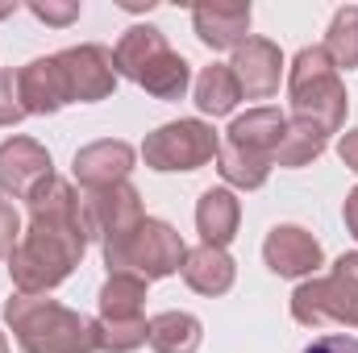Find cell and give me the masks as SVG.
<instances>
[{"label":"cell","instance_id":"1","mask_svg":"<svg viewBox=\"0 0 358 353\" xmlns=\"http://www.w3.org/2000/svg\"><path fill=\"white\" fill-rule=\"evenodd\" d=\"M29 225L8 254V278L25 295H46L63 287L88 250V225H84V195L67 179H46L29 200Z\"/></svg>","mask_w":358,"mask_h":353},{"label":"cell","instance_id":"2","mask_svg":"<svg viewBox=\"0 0 358 353\" xmlns=\"http://www.w3.org/2000/svg\"><path fill=\"white\" fill-rule=\"evenodd\" d=\"M4 324L13 329L17 345L25 353H100L96 320L46 295L13 291L4 299Z\"/></svg>","mask_w":358,"mask_h":353},{"label":"cell","instance_id":"3","mask_svg":"<svg viewBox=\"0 0 358 353\" xmlns=\"http://www.w3.org/2000/svg\"><path fill=\"white\" fill-rule=\"evenodd\" d=\"M113 67L155 100H183L192 88V63L171 50L159 25H129L113 46Z\"/></svg>","mask_w":358,"mask_h":353},{"label":"cell","instance_id":"4","mask_svg":"<svg viewBox=\"0 0 358 353\" xmlns=\"http://www.w3.org/2000/svg\"><path fill=\"white\" fill-rule=\"evenodd\" d=\"M287 100H292V121L313 125L317 133H342L350 96L342 84V71L329 63L325 46H304L292 67H287Z\"/></svg>","mask_w":358,"mask_h":353},{"label":"cell","instance_id":"5","mask_svg":"<svg viewBox=\"0 0 358 353\" xmlns=\"http://www.w3.org/2000/svg\"><path fill=\"white\" fill-rule=\"evenodd\" d=\"M292 320L304 329H358V254H342L329 274L292 291Z\"/></svg>","mask_w":358,"mask_h":353},{"label":"cell","instance_id":"6","mask_svg":"<svg viewBox=\"0 0 358 353\" xmlns=\"http://www.w3.org/2000/svg\"><path fill=\"white\" fill-rule=\"evenodd\" d=\"M100 250H104L108 274H138L146 283L171 278L179 266H183V258H187L183 237H179L167 220H155V216H146L138 229H129L121 237H108Z\"/></svg>","mask_w":358,"mask_h":353},{"label":"cell","instance_id":"7","mask_svg":"<svg viewBox=\"0 0 358 353\" xmlns=\"http://www.w3.org/2000/svg\"><path fill=\"white\" fill-rule=\"evenodd\" d=\"M221 137L208 121L200 117H179L159 125L155 133H146L142 142V163L159 175H176V171H200L217 158Z\"/></svg>","mask_w":358,"mask_h":353},{"label":"cell","instance_id":"8","mask_svg":"<svg viewBox=\"0 0 358 353\" xmlns=\"http://www.w3.org/2000/svg\"><path fill=\"white\" fill-rule=\"evenodd\" d=\"M59 71H63V84H67V96L71 104H96V100H108L117 91V67H113V50L108 46H96V42H84V46H67L55 54Z\"/></svg>","mask_w":358,"mask_h":353},{"label":"cell","instance_id":"9","mask_svg":"<svg viewBox=\"0 0 358 353\" xmlns=\"http://www.w3.org/2000/svg\"><path fill=\"white\" fill-rule=\"evenodd\" d=\"M142 220H146V212H142V191H138L134 183L84 191V225H88V237H96L100 246H104L108 237H121V233L138 229Z\"/></svg>","mask_w":358,"mask_h":353},{"label":"cell","instance_id":"10","mask_svg":"<svg viewBox=\"0 0 358 353\" xmlns=\"http://www.w3.org/2000/svg\"><path fill=\"white\" fill-rule=\"evenodd\" d=\"M46 179H55L50 150L34 137H4L0 142V191L13 200H29Z\"/></svg>","mask_w":358,"mask_h":353},{"label":"cell","instance_id":"11","mask_svg":"<svg viewBox=\"0 0 358 353\" xmlns=\"http://www.w3.org/2000/svg\"><path fill=\"white\" fill-rule=\"evenodd\" d=\"M263 262L279 278H313L321 270V262H325V250H321V241L308 229L275 225L267 233V241H263Z\"/></svg>","mask_w":358,"mask_h":353},{"label":"cell","instance_id":"12","mask_svg":"<svg viewBox=\"0 0 358 353\" xmlns=\"http://www.w3.org/2000/svg\"><path fill=\"white\" fill-rule=\"evenodd\" d=\"M229 71H234L246 100H271L279 91V80H283V54L271 38H246L234 50Z\"/></svg>","mask_w":358,"mask_h":353},{"label":"cell","instance_id":"13","mask_svg":"<svg viewBox=\"0 0 358 353\" xmlns=\"http://www.w3.org/2000/svg\"><path fill=\"white\" fill-rule=\"evenodd\" d=\"M134 163H138V150H134L129 142L104 137V142H92V146H84V150H76L71 171H76V183H80L84 191H100V187L129 183Z\"/></svg>","mask_w":358,"mask_h":353},{"label":"cell","instance_id":"14","mask_svg":"<svg viewBox=\"0 0 358 353\" xmlns=\"http://www.w3.org/2000/svg\"><path fill=\"white\" fill-rule=\"evenodd\" d=\"M283 133H287V117L271 104H259V108L234 117V125L225 129V146H234L242 154H255V158L275 167V150H279Z\"/></svg>","mask_w":358,"mask_h":353},{"label":"cell","instance_id":"15","mask_svg":"<svg viewBox=\"0 0 358 353\" xmlns=\"http://www.w3.org/2000/svg\"><path fill=\"white\" fill-rule=\"evenodd\" d=\"M250 4H196L192 29L208 50H238L250 38Z\"/></svg>","mask_w":358,"mask_h":353},{"label":"cell","instance_id":"16","mask_svg":"<svg viewBox=\"0 0 358 353\" xmlns=\"http://www.w3.org/2000/svg\"><path fill=\"white\" fill-rule=\"evenodd\" d=\"M17 88H21V104H25L29 117H50V112H59V108L71 104L55 54H50V59H34V63H25V67L17 71Z\"/></svg>","mask_w":358,"mask_h":353},{"label":"cell","instance_id":"17","mask_svg":"<svg viewBox=\"0 0 358 353\" xmlns=\"http://www.w3.org/2000/svg\"><path fill=\"white\" fill-rule=\"evenodd\" d=\"M238 225H242V200L229 187L200 191V200H196V233H200L204 246L225 250L238 237Z\"/></svg>","mask_w":358,"mask_h":353},{"label":"cell","instance_id":"18","mask_svg":"<svg viewBox=\"0 0 358 353\" xmlns=\"http://www.w3.org/2000/svg\"><path fill=\"white\" fill-rule=\"evenodd\" d=\"M179 274H183V283H187L196 295L217 299V295H225V291L234 287V278H238V262H234L225 250L200 241L196 250H187V258H183V266H179Z\"/></svg>","mask_w":358,"mask_h":353},{"label":"cell","instance_id":"19","mask_svg":"<svg viewBox=\"0 0 358 353\" xmlns=\"http://www.w3.org/2000/svg\"><path fill=\"white\" fill-rule=\"evenodd\" d=\"M204 341V324L192 312H159L146 320V345L155 353H196Z\"/></svg>","mask_w":358,"mask_h":353},{"label":"cell","instance_id":"20","mask_svg":"<svg viewBox=\"0 0 358 353\" xmlns=\"http://www.w3.org/2000/svg\"><path fill=\"white\" fill-rule=\"evenodd\" d=\"M192 100H196V108H200L204 117H229V112L238 108V100H242V88H238L229 63L204 67V71L196 75V84H192Z\"/></svg>","mask_w":358,"mask_h":353},{"label":"cell","instance_id":"21","mask_svg":"<svg viewBox=\"0 0 358 353\" xmlns=\"http://www.w3.org/2000/svg\"><path fill=\"white\" fill-rule=\"evenodd\" d=\"M100 320H142L146 308V278L138 274H108L96 295Z\"/></svg>","mask_w":358,"mask_h":353},{"label":"cell","instance_id":"22","mask_svg":"<svg viewBox=\"0 0 358 353\" xmlns=\"http://www.w3.org/2000/svg\"><path fill=\"white\" fill-rule=\"evenodd\" d=\"M325 146H329V137H325V133H317L313 125H304V121H292V117H287V133H283V142H279V150H275V167L300 171V167L317 163V158L325 154Z\"/></svg>","mask_w":358,"mask_h":353},{"label":"cell","instance_id":"23","mask_svg":"<svg viewBox=\"0 0 358 353\" xmlns=\"http://www.w3.org/2000/svg\"><path fill=\"white\" fill-rule=\"evenodd\" d=\"M321 46H325V54H329V63H334L338 71L358 67V4H346V8L334 13L329 33H325Z\"/></svg>","mask_w":358,"mask_h":353},{"label":"cell","instance_id":"24","mask_svg":"<svg viewBox=\"0 0 358 353\" xmlns=\"http://www.w3.org/2000/svg\"><path fill=\"white\" fill-rule=\"evenodd\" d=\"M217 171H221V179H225L229 187H238V191H259L271 179V163L255 158V154H242V150H234V146L221 142V150H217Z\"/></svg>","mask_w":358,"mask_h":353},{"label":"cell","instance_id":"25","mask_svg":"<svg viewBox=\"0 0 358 353\" xmlns=\"http://www.w3.org/2000/svg\"><path fill=\"white\" fill-rule=\"evenodd\" d=\"M146 345V316L142 320H100L96 316V350L100 353H134Z\"/></svg>","mask_w":358,"mask_h":353},{"label":"cell","instance_id":"26","mask_svg":"<svg viewBox=\"0 0 358 353\" xmlns=\"http://www.w3.org/2000/svg\"><path fill=\"white\" fill-rule=\"evenodd\" d=\"M25 104H21V88H17V71H0V129L25 121Z\"/></svg>","mask_w":358,"mask_h":353},{"label":"cell","instance_id":"27","mask_svg":"<svg viewBox=\"0 0 358 353\" xmlns=\"http://www.w3.org/2000/svg\"><path fill=\"white\" fill-rule=\"evenodd\" d=\"M25 8H29L38 21L59 25V29H63V25H71V21L80 17V4H76V0H29Z\"/></svg>","mask_w":358,"mask_h":353},{"label":"cell","instance_id":"28","mask_svg":"<svg viewBox=\"0 0 358 353\" xmlns=\"http://www.w3.org/2000/svg\"><path fill=\"white\" fill-rule=\"evenodd\" d=\"M21 233H25V229H21V216H17V208H13V204L0 195V258H4V262H8V254L17 250Z\"/></svg>","mask_w":358,"mask_h":353},{"label":"cell","instance_id":"29","mask_svg":"<svg viewBox=\"0 0 358 353\" xmlns=\"http://www.w3.org/2000/svg\"><path fill=\"white\" fill-rule=\"evenodd\" d=\"M304 353H358V337H346V333H325V337H317Z\"/></svg>","mask_w":358,"mask_h":353},{"label":"cell","instance_id":"30","mask_svg":"<svg viewBox=\"0 0 358 353\" xmlns=\"http://www.w3.org/2000/svg\"><path fill=\"white\" fill-rule=\"evenodd\" d=\"M338 158L346 163V171L358 175V129H346V133L338 137Z\"/></svg>","mask_w":358,"mask_h":353},{"label":"cell","instance_id":"31","mask_svg":"<svg viewBox=\"0 0 358 353\" xmlns=\"http://www.w3.org/2000/svg\"><path fill=\"white\" fill-rule=\"evenodd\" d=\"M342 216H346V229H350V237L358 241V187L346 195V204H342Z\"/></svg>","mask_w":358,"mask_h":353},{"label":"cell","instance_id":"32","mask_svg":"<svg viewBox=\"0 0 358 353\" xmlns=\"http://www.w3.org/2000/svg\"><path fill=\"white\" fill-rule=\"evenodd\" d=\"M8 13H17V4H0V21H4Z\"/></svg>","mask_w":358,"mask_h":353},{"label":"cell","instance_id":"33","mask_svg":"<svg viewBox=\"0 0 358 353\" xmlns=\"http://www.w3.org/2000/svg\"><path fill=\"white\" fill-rule=\"evenodd\" d=\"M0 353H8V337L4 333H0Z\"/></svg>","mask_w":358,"mask_h":353}]
</instances>
